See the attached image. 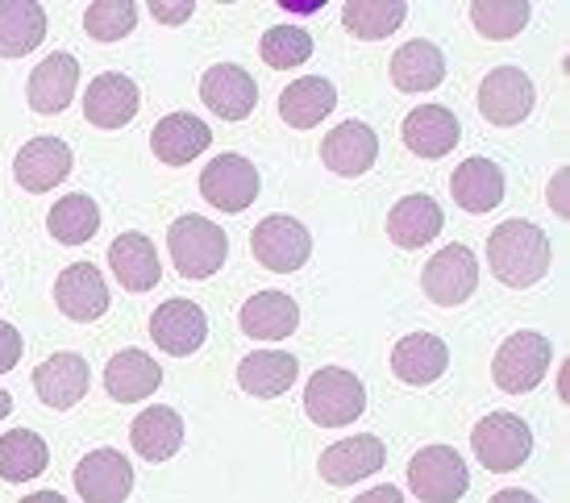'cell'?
I'll use <instances>...</instances> for the list:
<instances>
[{
    "mask_svg": "<svg viewBox=\"0 0 570 503\" xmlns=\"http://www.w3.org/2000/svg\"><path fill=\"white\" fill-rule=\"evenodd\" d=\"M488 267L508 287H533L550 270V237L533 220H504L488 237Z\"/></svg>",
    "mask_w": 570,
    "mask_h": 503,
    "instance_id": "obj_1",
    "label": "cell"
},
{
    "mask_svg": "<svg viewBox=\"0 0 570 503\" xmlns=\"http://www.w3.org/2000/svg\"><path fill=\"white\" fill-rule=\"evenodd\" d=\"M167 250H171V263L184 279H208L225 267V254H229V241H225V229L213 225L208 217H179L167 229Z\"/></svg>",
    "mask_w": 570,
    "mask_h": 503,
    "instance_id": "obj_2",
    "label": "cell"
},
{
    "mask_svg": "<svg viewBox=\"0 0 570 503\" xmlns=\"http://www.w3.org/2000/svg\"><path fill=\"white\" fill-rule=\"evenodd\" d=\"M366 408V392L358 375H350L342 366H325L317 375L308 378V387H304V412H308V421L321 428H342V425H354Z\"/></svg>",
    "mask_w": 570,
    "mask_h": 503,
    "instance_id": "obj_3",
    "label": "cell"
},
{
    "mask_svg": "<svg viewBox=\"0 0 570 503\" xmlns=\"http://www.w3.org/2000/svg\"><path fill=\"white\" fill-rule=\"evenodd\" d=\"M550 362H554L550 342L533 329H521V333H512L504 346L495 349V358H491V378H495V387H500V392L524 395V392H533V387L546 383Z\"/></svg>",
    "mask_w": 570,
    "mask_h": 503,
    "instance_id": "obj_4",
    "label": "cell"
},
{
    "mask_svg": "<svg viewBox=\"0 0 570 503\" xmlns=\"http://www.w3.org/2000/svg\"><path fill=\"white\" fill-rule=\"evenodd\" d=\"M471 450H475L479 466H488L491 474H512L533 454V433L512 412H488L471 433Z\"/></svg>",
    "mask_w": 570,
    "mask_h": 503,
    "instance_id": "obj_5",
    "label": "cell"
},
{
    "mask_svg": "<svg viewBox=\"0 0 570 503\" xmlns=\"http://www.w3.org/2000/svg\"><path fill=\"white\" fill-rule=\"evenodd\" d=\"M409 487L425 503H459L471 487V471L450 445H425L409 462Z\"/></svg>",
    "mask_w": 570,
    "mask_h": 503,
    "instance_id": "obj_6",
    "label": "cell"
},
{
    "mask_svg": "<svg viewBox=\"0 0 570 503\" xmlns=\"http://www.w3.org/2000/svg\"><path fill=\"white\" fill-rule=\"evenodd\" d=\"M250 250L267 270H275V275H292V270H301L304 263L313 258V234H308L304 220L275 213V217H263L258 225H254Z\"/></svg>",
    "mask_w": 570,
    "mask_h": 503,
    "instance_id": "obj_7",
    "label": "cell"
},
{
    "mask_svg": "<svg viewBox=\"0 0 570 503\" xmlns=\"http://www.w3.org/2000/svg\"><path fill=\"white\" fill-rule=\"evenodd\" d=\"M421 287H425V296L433 299V304H442V308H459V304H466L479 287L475 250L462 246V241L438 250L425 263V270H421Z\"/></svg>",
    "mask_w": 570,
    "mask_h": 503,
    "instance_id": "obj_8",
    "label": "cell"
},
{
    "mask_svg": "<svg viewBox=\"0 0 570 503\" xmlns=\"http://www.w3.org/2000/svg\"><path fill=\"white\" fill-rule=\"evenodd\" d=\"M479 112L488 117L491 126H521L524 117L533 112V100H538V92H533V79L524 76L521 67H495V71H488L483 76V83H479Z\"/></svg>",
    "mask_w": 570,
    "mask_h": 503,
    "instance_id": "obj_9",
    "label": "cell"
},
{
    "mask_svg": "<svg viewBox=\"0 0 570 503\" xmlns=\"http://www.w3.org/2000/svg\"><path fill=\"white\" fill-rule=\"evenodd\" d=\"M200 196L222 213H242L258 200V167L242 155H217L200 171Z\"/></svg>",
    "mask_w": 570,
    "mask_h": 503,
    "instance_id": "obj_10",
    "label": "cell"
},
{
    "mask_svg": "<svg viewBox=\"0 0 570 503\" xmlns=\"http://www.w3.org/2000/svg\"><path fill=\"white\" fill-rule=\"evenodd\" d=\"M150 337H155V346L163 354H175V358H188L196 349L205 346L208 337V316L200 304H191V299H167L155 308L150 316Z\"/></svg>",
    "mask_w": 570,
    "mask_h": 503,
    "instance_id": "obj_11",
    "label": "cell"
},
{
    "mask_svg": "<svg viewBox=\"0 0 570 503\" xmlns=\"http://www.w3.org/2000/svg\"><path fill=\"white\" fill-rule=\"evenodd\" d=\"M76 491L83 503H126L134 491V466L117 450H92L76 466Z\"/></svg>",
    "mask_w": 570,
    "mask_h": 503,
    "instance_id": "obj_12",
    "label": "cell"
},
{
    "mask_svg": "<svg viewBox=\"0 0 570 503\" xmlns=\"http://www.w3.org/2000/svg\"><path fill=\"white\" fill-rule=\"evenodd\" d=\"M383 462H387L383 441L371 437V433H358V437H346V441H337V445H330V450L317 457V471L333 487H350V483H363V479H371L375 471H383Z\"/></svg>",
    "mask_w": 570,
    "mask_h": 503,
    "instance_id": "obj_13",
    "label": "cell"
},
{
    "mask_svg": "<svg viewBox=\"0 0 570 503\" xmlns=\"http://www.w3.org/2000/svg\"><path fill=\"white\" fill-rule=\"evenodd\" d=\"M138 105H142L138 83L129 76H121V71L96 76L92 83H88V92H83V117H88L96 129L129 126V121L138 117Z\"/></svg>",
    "mask_w": 570,
    "mask_h": 503,
    "instance_id": "obj_14",
    "label": "cell"
},
{
    "mask_svg": "<svg viewBox=\"0 0 570 503\" xmlns=\"http://www.w3.org/2000/svg\"><path fill=\"white\" fill-rule=\"evenodd\" d=\"M13 175L26 191H55L71 175V146L63 138H30L17 150Z\"/></svg>",
    "mask_w": 570,
    "mask_h": 503,
    "instance_id": "obj_15",
    "label": "cell"
},
{
    "mask_svg": "<svg viewBox=\"0 0 570 503\" xmlns=\"http://www.w3.org/2000/svg\"><path fill=\"white\" fill-rule=\"evenodd\" d=\"M88 383H92L88 358L71 354V349L50 354V358L33 371V392H38V400H42L47 408H59V412L76 408L83 400V392H88Z\"/></svg>",
    "mask_w": 570,
    "mask_h": 503,
    "instance_id": "obj_16",
    "label": "cell"
},
{
    "mask_svg": "<svg viewBox=\"0 0 570 503\" xmlns=\"http://www.w3.org/2000/svg\"><path fill=\"white\" fill-rule=\"evenodd\" d=\"M55 304L59 313L71 320H100L109 313V284L92 263H71V267L55 279Z\"/></svg>",
    "mask_w": 570,
    "mask_h": 503,
    "instance_id": "obj_17",
    "label": "cell"
},
{
    "mask_svg": "<svg viewBox=\"0 0 570 503\" xmlns=\"http://www.w3.org/2000/svg\"><path fill=\"white\" fill-rule=\"evenodd\" d=\"M321 158H325V167L333 175H346V179L366 175L375 167V158H380V134L366 126V121H346V126L325 134Z\"/></svg>",
    "mask_w": 570,
    "mask_h": 503,
    "instance_id": "obj_18",
    "label": "cell"
},
{
    "mask_svg": "<svg viewBox=\"0 0 570 503\" xmlns=\"http://www.w3.org/2000/svg\"><path fill=\"white\" fill-rule=\"evenodd\" d=\"M200 100L225 121H246L258 105V83L238 63H217L200 79Z\"/></svg>",
    "mask_w": 570,
    "mask_h": 503,
    "instance_id": "obj_19",
    "label": "cell"
},
{
    "mask_svg": "<svg viewBox=\"0 0 570 503\" xmlns=\"http://www.w3.org/2000/svg\"><path fill=\"white\" fill-rule=\"evenodd\" d=\"M76 88H80V59L59 50V55H47L30 71L26 96H30L33 112H63L76 100Z\"/></svg>",
    "mask_w": 570,
    "mask_h": 503,
    "instance_id": "obj_20",
    "label": "cell"
},
{
    "mask_svg": "<svg viewBox=\"0 0 570 503\" xmlns=\"http://www.w3.org/2000/svg\"><path fill=\"white\" fill-rule=\"evenodd\" d=\"M213 146V126H205L200 117H191V112H171V117H163L155 134H150V150L159 162L167 167H188L191 158H200Z\"/></svg>",
    "mask_w": 570,
    "mask_h": 503,
    "instance_id": "obj_21",
    "label": "cell"
},
{
    "mask_svg": "<svg viewBox=\"0 0 570 503\" xmlns=\"http://www.w3.org/2000/svg\"><path fill=\"white\" fill-rule=\"evenodd\" d=\"M404 146H409L416 158H445L462 138L459 117L442 105H421L404 117Z\"/></svg>",
    "mask_w": 570,
    "mask_h": 503,
    "instance_id": "obj_22",
    "label": "cell"
},
{
    "mask_svg": "<svg viewBox=\"0 0 570 503\" xmlns=\"http://www.w3.org/2000/svg\"><path fill=\"white\" fill-rule=\"evenodd\" d=\"M445 366H450V349H445V342L433 337V333H409V337H400L396 349H392V371H396V378L409 383V387L438 383V378L445 375Z\"/></svg>",
    "mask_w": 570,
    "mask_h": 503,
    "instance_id": "obj_23",
    "label": "cell"
},
{
    "mask_svg": "<svg viewBox=\"0 0 570 503\" xmlns=\"http://www.w3.org/2000/svg\"><path fill=\"white\" fill-rule=\"evenodd\" d=\"M47 9L38 0H0V59H26L47 38Z\"/></svg>",
    "mask_w": 570,
    "mask_h": 503,
    "instance_id": "obj_24",
    "label": "cell"
},
{
    "mask_svg": "<svg viewBox=\"0 0 570 503\" xmlns=\"http://www.w3.org/2000/svg\"><path fill=\"white\" fill-rule=\"evenodd\" d=\"M163 383V366L146 349H121L105 366V387L117 404H138L146 395H155Z\"/></svg>",
    "mask_w": 570,
    "mask_h": 503,
    "instance_id": "obj_25",
    "label": "cell"
},
{
    "mask_svg": "<svg viewBox=\"0 0 570 503\" xmlns=\"http://www.w3.org/2000/svg\"><path fill=\"white\" fill-rule=\"evenodd\" d=\"M109 267L126 292H150V287H159V275H163L159 250H155V241L146 234L117 237L109 246Z\"/></svg>",
    "mask_w": 570,
    "mask_h": 503,
    "instance_id": "obj_26",
    "label": "cell"
},
{
    "mask_svg": "<svg viewBox=\"0 0 570 503\" xmlns=\"http://www.w3.org/2000/svg\"><path fill=\"white\" fill-rule=\"evenodd\" d=\"M238 320H242V333L254 337V342H284L301 325V308L284 292H258V296L246 299Z\"/></svg>",
    "mask_w": 570,
    "mask_h": 503,
    "instance_id": "obj_27",
    "label": "cell"
},
{
    "mask_svg": "<svg viewBox=\"0 0 570 503\" xmlns=\"http://www.w3.org/2000/svg\"><path fill=\"white\" fill-rule=\"evenodd\" d=\"M442 205L433 196H404L392 213H387V237L396 241L400 250H421L433 237L442 234Z\"/></svg>",
    "mask_w": 570,
    "mask_h": 503,
    "instance_id": "obj_28",
    "label": "cell"
},
{
    "mask_svg": "<svg viewBox=\"0 0 570 503\" xmlns=\"http://www.w3.org/2000/svg\"><path fill=\"white\" fill-rule=\"evenodd\" d=\"M450 196L466 213H491V208L504 200V171L491 158H466V162L454 167Z\"/></svg>",
    "mask_w": 570,
    "mask_h": 503,
    "instance_id": "obj_29",
    "label": "cell"
},
{
    "mask_svg": "<svg viewBox=\"0 0 570 503\" xmlns=\"http://www.w3.org/2000/svg\"><path fill=\"white\" fill-rule=\"evenodd\" d=\"M296 371H301L296 354H284V349H250L238 366V383L242 392L258 395V400H275V395H284L296 383Z\"/></svg>",
    "mask_w": 570,
    "mask_h": 503,
    "instance_id": "obj_30",
    "label": "cell"
},
{
    "mask_svg": "<svg viewBox=\"0 0 570 503\" xmlns=\"http://www.w3.org/2000/svg\"><path fill=\"white\" fill-rule=\"evenodd\" d=\"M333 109H337V92H333L330 79H321V76H304L279 92V117H284L292 129L321 126Z\"/></svg>",
    "mask_w": 570,
    "mask_h": 503,
    "instance_id": "obj_31",
    "label": "cell"
},
{
    "mask_svg": "<svg viewBox=\"0 0 570 503\" xmlns=\"http://www.w3.org/2000/svg\"><path fill=\"white\" fill-rule=\"evenodd\" d=\"M129 441H134V450H138L146 462H167V457H175L179 445H184V421H179L175 408L155 404V408H146L142 416L129 425Z\"/></svg>",
    "mask_w": 570,
    "mask_h": 503,
    "instance_id": "obj_32",
    "label": "cell"
},
{
    "mask_svg": "<svg viewBox=\"0 0 570 503\" xmlns=\"http://www.w3.org/2000/svg\"><path fill=\"white\" fill-rule=\"evenodd\" d=\"M445 79V55L425 38H412L392 55V83L400 92H433Z\"/></svg>",
    "mask_w": 570,
    "mask_h": 503,
    "instance_id": "obj_33",
    "label": "cell"
},
{
    "mask_svg": "<svg viewBox=\"0 0 570 503\" xmlns=\"http://www.w3.org/2000/svg\"><path fill=\"white\" fill-rule=\"evenodd\" d=\"M47 441L30 433V428H13V433L0 437V479L4 483H30V479L47 471Z\"/></svg>",
    "mask_w": 570,
    "mask_h": 503,
    "instance_id": "obj_34",
    "label": "cell"
},
{
    "mask_svg": "<svg viewBox=\"0 0 570 503\" xmlns=\"http://www.w3.org/2000/svg\"><path fill=\"white\" fill-rule=\"evenodd\" d=\"M404 17H409V4L400 0H350L342 9V26L363 42H380L404 26Z\"/></svg>",
    "mask_w": 570,
    "mask_h": 503,
    "instance_id": "obj_35",
    "label": "cell"
},
{
    "mask_svg": "<svg viewBox=\"0 0 570 503\" xmlns=\"http://www.w3.org/2000/svg\"><path fill=\"white\" fill-rule=\"evenodd\" d=\"M47 229L55 241H63V246H83V241H92L96 229H100V208H96L92 196H63V200H55L47 217Z\"/></svg>",
    "mask_w": 570,
    "mask_h": 503,
    "instance_id": "obj_36",
    "label": "cell"
},
{
    "mask_svg": "<svg viewBox=\"0 0 570 503\" xmlns=\"http://www.w3.org/2000/svg\"><path fill=\"white\" fill-rule=\"evenodd\" d=\"M258 55L275 71H292L304 59H313V33L304 30V26H271L263 33V42H258Z\"/></svg>",
    "mask_w": 570,
    "mask_h": 503,
    "instance_id": "obj_37",
    "label": "cell"
},
{
    "mask_svg": "<svg viewBox=\"0 0 570 503\" xmlns=\"http://www.w3.org/2000/svg\"><path fill=\"white\" fill-rule=\"evenodd\" d=\"M138 26V4L134 0H92L83 13V30L96 42H121Z\"/></svg>",
    "mask_w": 570,
    "mask_h": 503,
    "instance_id": "obj_38",
    "label": "cell"
},
{
    "mask_svg": "<svg viewBox=\"0 0 570 503\" xmlns=\"http://www.w3.org/2000/svg\"><path fill=\"white\" fill-rule=\"evenodd\" d=\"M471 21L475 30L491 42H504V38H517V33L529 26V4L524 0H479L471 4Z\"/></svg>",
    "mask_w": 570,
    "mask_h": 503,
    "instance_id": "obj_39",
    "label": "cell"
},
{
    "mask_svg": "<svg viewBox=\"0 0 570 503\" xmlns=\"http://www.w3.org/2000/svg\"><path fill=\"white\" fill-rule=\"evenodd\" d=\"M17 362H21V333L17 325L0 320V375H9Z\"/></svg>",
    "mask_w": 570,
    "mask_h": 503,
    "instance_id": "obj_40",
    "label": "cell"
},
{
    "mask_svg": "<svg viewBox=\"0 0 570 503\" xmlns=\"http://www.w3.org/2000/svg\"><path fill=\"white\" fill-rule=\"evenodd\" d=\"M150 13L159 17V21H171V26H179V21H188V17H191V4H150Z\"/></svg>",
    "mask_w": 570,
    "mask_h": 503,
    "instance_id": "obj_41",
    "label": "cell"
},
{
    "mask_svg": "<svg viewBox=\"0 0 570 503\" xmlns=\"http://www.w3.org/2000/svg\"><path fill=\"white\" fill-rule=\"evenodd\" d=\"M354 503H404V491H396V487H387V483H383V487H375V491H363Z\"/></svg>",
    "mask_w": 570,
    "mask_h": 503,
    "instance_id": "obj_42",
    "label": "cell"
},
{
    "mask_svg": "<svg viewBox=\"0 0 570 503\" xmlns=\"http://www.w3.org/2000/svg\"><path fill=\"white\" fill-rule=\"evenodd\" d=\"M488 503H538V495H529V491H495Z\"/></svg>",
    "mask_w": 570,
    "mask_h": 503,
    "instance_id": "obj_43",
    "label": "cell"
},
{
    "mask_svg": "<svg viewBox=\"0 0 570 503\" xmlns=\"http://www.w3.org/2000/svg\"><path fill=\"white\" fill-rule=\"evenodd\" d=\"M17 503H67L59 491H30L26 500H17Z\"/></svg>",
    "mask_w": 570,
    "mask_h": 503,
    "instance_id": "obj_44",
    "label": "cell"
},
{
    "mask_svg": "<svg viewBox=\"0 0 570 503\" xmlns=\"http://www.w3.org/2000/svg\"><path fill=\"white\" fill-rule=\"evenodd\" d=\"M562 184H567V175H558V179H554V208H558V213H567V200H562Z\"/></svg>",
    "mask_w": 570,
    "mask_h": 503,
    "instance_id": "obj_45",
    "label": "cell"
},
{
    "mask_svg": "<svg viewBox=\"0 0 570 503\" xmlns=\"http://www.w3.org/2000/svg\"><path fill=\"white\" fill-rule=\"evenodd\" d=\"M9 412H13V395H9V392H4V387H0V421H4Z\"/></svg>",
    "mask_w": 570,
    "mask_h": 503,
    "instance_id": "obj_46",
    "label": "cell"
}]
</instances>
